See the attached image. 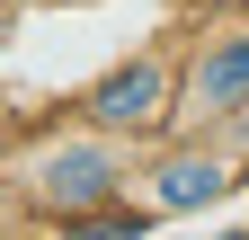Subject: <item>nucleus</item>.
I'll return each mask as SVG.
<instances>
[{"label": "nucleus", "instance_id": "nucleus-1", "mask_svg": "<svg viewBox=\"0 0 249 240\" xmlns=\"http://www.w3.org/2000/svg\"><path fill=\"white\" fill-rule=\"evenodd\" d=\"M124 178H134V152H124V134L107 125H80V134H45L18 152V196L36 205L53 223H89L107 214L124 196Z\"/></svg>", "mask_w": 249, "mask_h": 240}, {"label": "nucleus", "instance_id": "nucleus-2", "mask_svg": "<svg viewBox=\"0 0 249 240\" xmlns=\"http://www.w3.org/2000/svg\"><path fill=\"white\" fill-rule=\"evenodd\" d=\"M169 98H178L169 63H160V53H134V63H116V71H107V80H98V89L80 98V116L134 142V134H151V125L169 116Z\"/></svg>", "mask_w": 249, "mask_h": 240}, {"label": "nucleus", "instance_id": "nucleus-3", "mask_svg": "<svg viewBox=\"0 0 249 240\" xmlns=\"http://www.w3.org/2000/svg\"><path fill=\"white\" fill-rule=\"evenodd\" d=\"M187 107L205 116H240L249 107V27H213L187 53Z\"/></svg>", "mask_w": 249, "mask_h": 240}, {"label": "nucleus", "instance_id": "nucleus-4", "mask_svg": "<svg viewBox=\"0 0 249 240\" xmlns=\"http://www.w3.org/2000/svg\"><path fill=\"white\" fill-rule=\"evenodd\" d=\"M223 187H231V160L223 152H169L160 169H151V205H160V214H205Z\"/></svg>", "mask_w": 249, "mask_h": 240}]
</instances>
